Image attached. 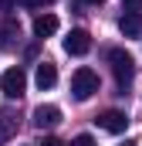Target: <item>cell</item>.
Listing matches in <instances>:
<instances>
[{"mask_svg": "<svg viewBox=\"0 0 142 146\" xmlns=\"http://www.w3.org/2000/svg\"><path fill=\"white\" fill-rule=\"evenodd\" d=\"M108 65H112L115 78H118V88H125V85L132 82V75H135V61H132V54H129V51L112 48V51H108Z\"/></svg>", "mask_w": 142, "mask_h": 146, "instance_id": "cell-1", "label": "cell"}, {"mask_svg": "<svg viewBox=\"0 0 142 146\" xmlns=\"http://www.w3.org/2000/svg\"><path fill=\"white\" fill-rule=\"evenodd\" d=\"M95 92H98V75L91 72V68H78V72L71 75V95H74L78 102L91 99Z\"/></svg>", "mask_w": 142, "mask_h": 146, "instance_id": "cell-2", "label": "cell"}, {"mask_svg": "<svg viewBox=\"0 0 142 146\" xmlns=\"http://www.w3.org/2000/svg\"><path fill=\"white\" fill-rule=\"evenodd\" d=\"M24 88H27V75H24L20 65H17V68H7V72L0 75V92H3L7 99H20Z\"/></svg>", "mask_w": 142, "mask_h": 146, "instance_id": "cell-3", "label": "cell"}, {"mask_svg": "<svg viewBox=\"0 0 142 146\" xmlns=\"http://www.w3.org/2000/svg\"><path fill=\"white\" fill-rule=\"evenodd\" d=\"M88 48H91V34H88V31H81V27L68 31V37H64V51H68V54L81 58V54H88Z\"/></svg>", "mask_w": 142, "mask_h": 146, "instance_id": "cell-4", "label": "cell"}, {"mask_svg": "<svg viewBox=\"0 0 142 146\" xmlns=\"http://www.w3.org/2000/svg\"><path fill=\"white\" fill-rule=\"evenodd\" d=\"M95 122H98V129H105V133H112V136L125 133V126H129L125 112H118V109H108V112H102V115H98Z\"/></svg>", "mask_w": 142, "mask_h": 146, "instance_id": "cell-5", "label": "cell"}, {"mask_svg": "<svg viewBox=\"0 0 142 146\" xmlns=\"http://www.w3.org/2000/svg\"><path fill=\"white\" fill-rule=\"evenodd\" d=\"M61 122V109L58 106H37L34 109V126L37 129H54Z\"/></svg>", "mask_w": 142, "mask_h": 146, "instance_id": "cell-6", "label": "cell"}, {"mask_svg": "<svg viewBox=\"0 0 142 146\" xmlns=\"http://www.w3.org/2000/svg\"><path fill=\"white\" fill-rule=\"evenodd\" d=\"M17 41H20V24L17 21H0V51L17 48Z\"/></svg>", "mask_w": 142, "mask_h": 146, "instance_id": "cell-7", "label": "cell"}, {"mask_svg": "<svg viewBox=\"0 0 142 146\" xmlns=\"http://www.w3.org/2000/svg\"><path fill=\"white\" fill-rule=\"evenodd\" d=\"M34 82H37V88H41V92H44V88H54V85H58V68H54L51 61H41V65H37Z\"/></svg>", "mask_w": 142, "mask_h": 146, "instance_id": "cell-8", "label": "cell"}, {"mask_svg": "<svg viewBox=\"0 0 142 146\" xmlns=\"http://www.w3.org/2000/svg\"><path fill=\"white\" fill-rule=\"evenodd\" d=\"M54 31H58V17L54 14H37L34 17V37L44 41V37H51Z\"/></svg>", "mask_w": 142, "mask_h": 146, "instance_id": "cell-9", "label": "cell"}, {"mask_svg": "<svg viewBox=\"0 0 142 146\" xmlns=\"http://www.w3.org/2000/svg\"><path fill=\"white\" fill-rule=\"evenodd\" d=\"M118 31H122L125 37H142V10L139 14H122Z\"/></svg>", "mask_w": 142, "mask_h": 146, "instance_id": "cell-10", "label": "cell"}, {"mask_svg": "<svg viewBox=\"0 0 142 146\" xmlns=\"http://www.w3.org/2000/svg\"><path fill=\"white\" fill-rule=\"evenodd\" d=\"M14 133H17V119H14L10 112H0V146L7 143Z\"/></svg>", "mask_w": 142, "mask_h": 146, "instance_id": "cell-11", "label": "cell"}, {"mask_svg": "<svg viewBox=\"0 0 142 146\" xmlns=\"http://www.w3.org/2000/svg\"><path fill=\"white\" fill-rule=\"evenodd\" d=\"M122 10H125V14H139V10H142V0H122Z\"/></svg>", "mask_w": 142, "mask_h": 146, "instance_id": "cell-12", "label": "cell"}, {"mask_svg": "<svg viewBox=\"0 0 142 146\" xmlns=\"http://www.w3.org/2000/svg\"><path fill=\"white\" fill-rule=\"evenodd\" d=\"M71 146H98V143H95L88 133H81V136H74V143H71Z\"/></svg>", "mask_w": 142, "mask_h": 146, "instance_id": "cell-13", "label": "cell"}, {"mask_svg": "<svg viewBox=\"0 0 142 146\" xmlns=\"http://www.w3.org/2000/svg\"><path fill=\"white\" fill-rule=\"evenodd\" d=\"M17 7H44V3H51V0H14Z\"/></svg>", "mask_w": 142, "mask_h": 146, "instance_id": "cell-14", "label": "cell"}, {"mask_svg": "<svg viewBox=\"0 0 142 146\" xmlns=\"http://www.w3.org/2000/svg\"><path fill=\"white\" fill-rule=\"evenodd\" d=\"M10 7H17L14 0H0V10H10Z\"/></svg>", "mask_w": 142, "mask_h": 146, "instance_id": "cell-15", "label": "cell"}, {"mask_svg": "<svg viewBox=\"0 0 142 146\" xmlns=\"http://www.w3.org/2000/svg\"><path fill=\"white\" fill-rule=\"evenodd\" d=\"M41 146H61V143H58V139H44Z\"/></svg>", "mask_w": 142, "mask_h": 146, "instance_id": "cell-16", "label": "cell"}, {"mask_svg": "<svg viewBox=\"0 0 142 146\" xmlns=\"http://www.w3.org/2000/svg\"><path fill=\"white\" fill-rule=\"evenodd\" d=\"M118 146H135V143H132V139H125V143H118Z\"/></svg>", "mask_w": 142, "mask_h": 146, "instance_id": "cell-17", "label": "cell"}, {"mask_svg": "<svg viewBox=\"0 0 142 146\" xmlns=\"http://www.w3.org/2000/svg\"><path fill=\"white\" fill-rule=\"evenodd\" d=\"M85 3H105V0H85Z\"/></svg>", "mask_w": 142, "mask_h": 146, "instance_id": "cell-18", "label": "cell"}]
</instances>
